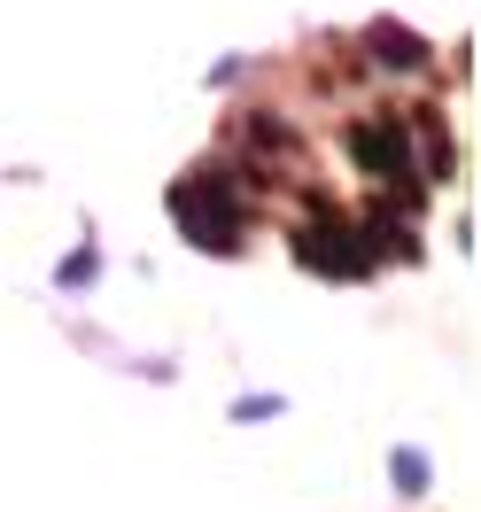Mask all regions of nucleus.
<instances>
[{
	"label": "nucleus",
	"instance_id": "nucleus-1",
	"mask_svg": "<svg viewBox=\"0 0 481 512\" xmlns=\"http://www.w3.org/2000/svg\"><path fill=\"white\" fill-rule=\"evenodd\" d=\"M171 202H179V225H187L202 249H233V241H241V210L225 202V171H202V179H187Z\"/></svg>",
	"mask_w": 481,
	"mask_h": 512
},
{
	"label": "nucleus",
	"instance_id": "nucleus-2",
	"mask_svg": "<svg viewBox=\"0 0 481 512\" xmlns=\"http://www.w3.org/2000/svg\"><path fill=\"white\" fill-rule=\"evenodd\" d=\"M350 148H357V163H373L381 179H404V125H396V117L357 125V132H350Z\"/></svg>",
	"mask_w": 481,
	"mask_h": 512
}]
</instances>
